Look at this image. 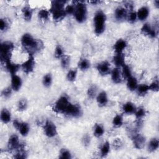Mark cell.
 <instances>
[{"label": "cell", "mask_w": 159, "mask_h": 159, "mask_svg": "<svg viewBox=\"0 0 159 159\" xmlns=\"http://www.w3.org/2000/svg\"><path fill=\"white\" fill-rule=\"evenodd\" d=\"M149 15V9L147 7H142L140 9H139L137 16V18L141 21H143L145 20Z\"/></svg>", "instance_id": "20"}, {"label": "cell", "mask_w": 159, "mask_h": 159, "mask_svg": "<svg viewBox=\"0 0 159 159\" xmlns=\"http://www.w3.org/2000/svg\"><path fill=\"white\" fill-rule=\"evenodd\" d=\"M109 151H110V144L108 142H106L103 144L102 147H101L100 152H101V157H104L106 155H108Z\"/></svg>", "instance_id": "33"}, {"label": "cell", "mask_w": 159, "mask_h": 159, "mask_svg": "<svg viewBox=\"0 0 159 159\" xmlns=\"http://www.w3.org/2000/svg\"><path fill=\"white\" fill-rule=\"evenodd\" d=\"M44 132L45 135L48 137H54L57 134V127L53 122L47 120L44 126Z\"/></svg>", "instance_id": "7"}, {"label": "cell", "mask_w": 159, "mask_h": 159, "mask_svg": "<svg viewBox=\"0 0 159 159\" xmlns=\"http://www.w3.org/2000/svg\"><path fill=\"white\" fill-rule=\"evenodd\" d=\"M97 91H98V88L96 86L93 85L90 86L88 90V92H87L88 97L91 99L95 98L97 96Z\"/></svg>", "instance_id": "35"}, {"label": "cell", "mask_w": 159, "mask_h": 159, "mask_svg": "<svg viewBox=\"0 0 159 159\" xmlns=\"http://www.w3.org/2000/svg\"><path fill=\"white\" fill-rule=\"evenodd\" d=\"M65 3L66 2L64 1H54L52 2L51 12L54 21H60L67 15L65 11Z\"/></svg>", "instance_id": "2"}, {"label": "cell", "mask_w": 159, "mask_h": 159, "mask_svg": "<svg viewBox=\"0 0 159 159\" xmlns=\"http://www.w3.org/2000/svg\"><path fill=\"white\" fill-rule=\"evenodd\" d=\"M78 65V68L81 70L85 71V70H87L90 67V63L87 59H83L79 61Z\"/></svg>", "instance_id": "29"}, {"label": "cell", "mask_w": 159, "mask_h": 159, "mask_svg": "<svg viewBox=\"0 0 159 159\" xmlns=\"http://www.w3.org/2000/svg\"><path fill=\"white\" fill-rule=\"evenodd\" d=\"M127 11L122 7H118L116 9L114 16L115 18L118 21H122L127 18Z\"/></svg>", "instance_id": "15"}, {"label": "cell", "mask_w": 159, "mask_h": 159, "mask_svg": "<svg viewBox=\"0 0 159 159\" xmlns=\"http://www.w3.org/2000/svg\"><path fill=\"white\" fill-rule=\"evenodd\" d=\"M22 86V80L16 74L11 75V88L13 91H19Z\"/></svg>", "instance_id": "14"}, {"label": "cell", "mask_w": 159, "mask_h": 159, "mask_svg": "<svg viewBox=\"0 0 159 159\" xmlns=\"http://www.w3.org/2000/svg\"><path fill=\"white\" fill-rule=\"evenodd\" d=\"M122 70L121 72L122 77L126 79H128L130 77H132V72L130 67L127 65H124L122 67Z\"/></svg>", "instance_id": "31"}, {"label": "cell", "mask_w": 159, "mask_h": 159, "mask_svg": "<svg viewBox=\"0 0 159 159\" xmlns=\"http://www.w3.org/2000/svg\"><path fill=\"white\" fill-rule=\"evenodd\" d=\"M113 147L114 148L117 150V149H119V148H121L122 147V141H121V140L120 139H116L113 141Z\"/></svg>", "instance_id": "47"}, {"label": "cell", "mask_w": 159, "mask_h": 159, "mask_svg": "<svg viewBox=\"0 0 159 159\" xmlns=\"http://www.w3.org/2000/svg\"><path fill=\"white\" fill-rule=\"evenodd\" d=\"M111 79L114 83L118 84L121 83L122 82V75L121 72L119 69V68H115L111 72Z\"/></svg>", "instance_id": "17"}, {"label": "cell", "mask_w": 159, "mask_h": 159, "mask_svg": "<svg viewBox=\"0 0 159 159\" xmlns=\"http://www.w3.org/2000/svg\"><path fill=\"white\" fill-rule=\"evenodd\" d=\"M158 145H159L158 140L156 138H153L150 141V142L148 144V150L150 152H155L158 148Z\"/></svg>", "instance_id": "27"}, {"label": "cell", "mask_w": 159, "mask_h": 159, "mask_svg": "<svg viewBox=\"0 0 159 159\" xmlns=\"http://www.w3.org/2000/svg\"><path fill=\"white\" fill-rule=\"evenodd\" d=\"M18 130H19L20 133L21 134V135L26 136V135H28V134L29 132V130H30L29 126L26 122H21V124H20Z\"/></svg>", "instance_id": "25"}, {"label": "cell", "mask_w": 159, "mask_h": 159, "mask_svg": "<svg viewBox=\"0 0 159 159\" xmlns=\"http://www.w3.org/2000/svg\"><path fill=\"white\" fill-rule=\"evenodd\" d=\"M8 23L7 21V20L1 19L0 20V29H1L2 31H5L8 28Z\"/></svg>", "instance_id": "46"}, {"label": "cell", "mask_w": 159, "mask_h": 159, "mask_svg": "<svg viewBox=\"0 0 159 159\" xmlns=\"http://www.w3.org/2000/svg\"><path fill=\"white\" fill-rule=\"evenodd\" d=\"M50 16V13L48 10L42 9L40 10L38 13V17L42 21H47L49 20Z\"/></svg>", "instance_id": "34"}, {"label": "cell", "mask_w": 159, "mask_h": 159, "mask_svg": "<svg viewBox=\"0 0 159 159\" xmlns=\"http://www.w3.org/2000/svg\"><path fill=\"white\" fill-rule=\"evenodd\" d=\"M113 62L117 68L122 67L124 65H125L124 56L123 54H116V55L113 57Z\"/></svg>", "instance_id": "19"}, {"label": "cell", "mask_w": 159, "mask_h": 159, "mask_svg": "<svg viewBox=\"0 0 159 159\" xmlns=\"http://www.w3.org/2000/svg\"><path fill=\"white\" fill-rule=\"evenodd\" d=\"M127 80V88L130 91L136 90L138 86L137 80L135 77H133L132 76L130 78H129Z\"/></svg>", "instance_id": "24"}, {"label": "cell", "mask_w": 159, "mask_h": 159, "mask_svg": "<svg viewBox=\"0 0 159 159\" xmlns=\"http://www.w3.org/2000/svg\"><path fill=\"white\" fill-rule=\"evenodd\" d=\"M21 44L29 55H33L44 47L42 42L35 39L30 34H24L21 38Z\"/></svg>", "instance_id": "1"}, {"label": "cell", "mask_w": 159, "mask_h": 159, "mask_svg": "<svg viewBox=\"0 0 159 159\" xmlns=\"http://www.w3.org/2000/svg\"><path fill=\"white\" fill-rule=\"evenodd\" d=\"M70 104L68 98L66 96H62L55 103L53 110L57 113L64 114Z\"/></svg>", "instance_id": "6"}, {"label": "cell", "mask_w": 159, "mask_h": 159, "mask_svg": "<svg viewBox=\"0 0 159 159\" xmlns=\"http://www.w3.org/2000/svg\"><path fill=\"white\" fill-rule=\"evenodd\" d=\"M64 51L63 49L60 46H57L55 49L54 52V56L57 59H62L64 56Z\"/></svg>", "instance_id": "42"}, {"label": "cell", "mask_w": 159, "mask_h": 159, "mask_svg": "<svg viewBox=\"0 0 159 159\" xmlns=\"http://www.w3.org/2000/svg\"><path fill=\"white\" fill-rule=\"evenodd\" d=\"M149 90L153 91H158L159 90V85L158 80H154L149 86Z\"/></svg>", "instance_id": "45"}, {"label": "cell", "mask_w": 159, "mask_h": 159, "mask_svg": "<svg viewBox=\"0 0 159 159\" xmlns=\"http://www.w3.org/2000/svg\"><path fill=\"white\" fill-rule=\"evenodd\" d=\"M5 64L7 70L11 74V75L16 74V72L19 70V69L20 68V66L18 64H14V63L11 62V60L9 62H7Z\"/></svg>", "instance_id": "21"}, {"label": "cell", "mask_w": 159, "mask_h": 159, "mask_svg": "<svg viewBox=\"0 0 159 159\" xmlns=\"http://www.w3.org/2000/svg\"><path fill=\"white\" fill-rule=\"evenodd\" d=\"M21 122H20L19 120L18 119H15L14 121H13V126L15 127V128H16V129H18L20 124H21Z\"/></svg>", "instance_id": "50"}, {"label": "cell", "mask_w": 159, "mask_h": 159, "mask_svg": "<svg viewBox=\"0 0 159 159\" xmlns=\"http://www.w3.org/2000/svg\"><path fill=\"white\" fill-rule=\"evenodd\" d=\"M82 114V111L80 106L78 104H73L70 103L64 114L73 117H78Z\"/></svg>", "instance_id": "8"}, {"label": "cell", "mask_w": 159, "mask_h": 159, "mask_svg": "<svg viewBox=\"0 0 159 159\" xmlns=\"http://www.w3.org/2000/svg\"><path fill=\"white\" fill-rule=\"evenodd\" d=\"M141 32L143 34H144L145 36H148L152 38H155L157 35L156 30L155 29L152 28L151 27V26L147 23L143 25V26L141 29Z\"/></svg>", "instance_id": "13"}, {"label": "cell", "mask_w": 159, "mask_h": 159, "mask_svg": "<svg viewBox=\"0 0 159 159\" xmlns=\"http://www.w3.org/2000/svg\"><path fill=\"white\" fill-rule=\"evenodd\" d=\"M20 144L21 142H20L18 136L16 134H13L9 139L8 147V148L11 150H18V148L20 145Z\"/></svg>", "instance_id": "12"}, {"label": "cell", "mask_w": 159, "mask_h": 159, "mask_svg": "<svg viewBox=\"0 0 159 159\" xmlns=\"http://www.w3.org/2000/svg\"><path fill=\"white\" fill-rule=\"evenodd\" d=\"M137 120H142V118L145 116L146 111L144 108H139V109H136V111L134 113Z\"/></svg>", "instance_id": "36"}, {"label": "cell", "mask_w": 159, "mask_h": 159, "mask_svg": "<svg viewBox=\"0 0 159 159\" xmlns=\"http://www.w3.org/2000/svg\"><path fill=\"white\" fill-rule=\"evenodd\" d=\"M123 112L127 114H134L136 111V108L135 105L131 102H127L125 103L122 106Z\"/></svg>", "instance_id": "22"}, {"label": "cell", "mask_w": 159, "mask_h": 159, "mask_svg": "<svg viewBox=\"0 0 159 159\" xmlns=\"http://www.w3.org/2000/svg\"><path fill=\"white\" fill-rule=\"evenodd\" d=\"M77 76V70H75V69H72V70H70L68 72V73L67 75V78L69 82H74L76 80Z\"/></svg>", "instance_id": "39"}, {"label": "cell", "mask_w": 159, "mask_h": 159, "mask_svg": "<svg viewBox=\"0 0 159 159\" xmlns=\"http://www.w3.org/2000/svg\"><path fill=\"white\" fill-rule=\"evenodd\" d=\"M22 69L26 73H31L34 71L35 67V60L33 55H29V58L21 65Z\"/></svg>", "instance_id": "9"}, {"label": "cell", "mask_w": 159, "mask_h": 159, "mask_svg": "<svg viewBox=\"0 0 159 159\" xmlns=\"http://www.w3.org/2000/svg\"><path fill=\"white\" fill-rule=\"evenodd\" d=\"M129 20V21L131 23H134L135 22L136 20L137 19V13L131 11L129 14L127 15V18Z\"/></svg>", "instance_id": "43"}, {"label": "cell", "mask_w": 159, "mask_h": 159, "mask_svg": "<svg viewBox=\"0 0 159 159\" xmlns=\"http://www.w3.org/2000/svg\"><path fill=\"white\" fill-rule=\"evenodd\" d=\"M65 11L67 15H73L75 11V6L72 5H68L65 8Z\"/></svg>", "instance_id": "48"}, {"label": "cell", "mask_w": 159, "mask_h": 159, "mask_svg": "<svg viewBox=\"0 0 159 159\" xmlns=\"http://www.w3.org/2000/svg\"><path fill=\"white\" fill-rule=\"evenodd\" d=\"M87 8L85 3L83 2H78L75 6L74 16L76 21L79 23L85 22L87 18Z\"/></svg>", "instance_id": "5"}, {"label": "cell", "mask_w": 159, "mask_h": 159, "mask_svg": "<svg viewBox=\"0 0 159 159\" xmlns=\"http://www.w3.org/2000/svg\"><path fill=\"white\" fill-rule=\"evenodd\" d=\"M28 108V101L25 99H22L20 100L18 104V110L20 111H25Z\"/></svg>", "instance_id": "40"}, {"label": "cell", "mask_w": 159, "mask_h": 159, "mask_svg": "<svg viewBox=\"0 0 159 159\" xmlns=\"http://www.w3.org/2000/svg\"><path fill=\"white\" fill-rule=\"evenodd\" d=\"M12 91H13V89L11 87H7L6 88H5L3 91H2V96L4 98H8L9 97L11 96V94H12Z\"/></svg>", "instance_id": "44"}, {"label": "cell", "mask_w": 159, "mask_h": 159, "mask_svg": "<svg viewBox=\"0 0 159 159\" xmlns=\"http://www.w3.org/2000/svg\"><path fill=\"white\" fill-rule=\"evenodd\" d=\"M60 158L62 159H70L72 158V155L70 151H68L67 149L63 148L61 150L60 153Z\"/></svg>", "instance_id": "41"}, {"label": "cell", "mask_w": 159, "mask_h": 159, "mask_svg": "<svg viewBox=\"0 0 159 159\" xmlns=\"http://www.w3.org/2000/svg\"><path fill=\"white\" fill-rule=\"evenodd\" d=\"M96 101L99 106H105L108 103V95L105 91H101L96 96Z\"/></svg>", "instance_id": "18"}, {"label": "cell", "mask_w": 159, "mask_h": 159, "mask_svg": "<svg viewBox=\"0 0 159 159\" xmlns=\"http://www.w3.org/2000/svg\"><path fill=\"white\" fill-rule=\"evenodd\" d=\"M127 42L124 39L117 40L114 45V50L116 54H121L127 47Z\"/></svg>", "instance_id": "16"}, {"label": "cell", "mask_w": 159, "mask_h": 159, "mask_svg": "<svg viewBox=\"0 0 159 159\" xmlns=\"http://www.w3.org/2000/svg\"><path fill=\"white\" fill-rule=\"evenodd\" d=\"M97 70L99 73L103 76H105L111 73V66L108 62L104 61L98 64Z\"/></svg>", "instance_id": "10"}, {"label": "cell", "mask_w": 159, "mask_h": 159, "mask_svg": "<svg viewBox=\"0 0 159 159\" xmlns=\"http://www.w3.org/2000/svg\"><path fill=\"white\" fill-rule=\"evenodd\" d=\"M137 91L139 95L144 96L149 91V86L146 84H141L139 86L138 85L137 88Z\"/></svg>", "instance_id": "28"}, {"label": "cell", "mask_w": 159, "mask_h": 159, "mask_svg": "<svg viewBox=\"0 0 159 159\" xmlns=\"http://www.w3.org/2000/svg\"><path fill=\"white\" fill-rule=\"evenodd\" d=\"M83 144L85 145H88L90 144V137H89L88 135H85L84 139H83Z\"/></svg>", "instance_id": "49"}, {"label": "cell", "mask_w": 159, "mask_h": 159, "mask_svg": "<svg viewBox=\"0 0 159 159\" xmlns=\"http://www.w3.org/2000/svg\"><path fill=\"white\" fill-rule=\"evenodd\" d=\"M22 12L23 14L24 19L26 21H31L33 17V10L29 7H25L23 8Z\"/></svg>", "instance_id": "26"}, {"label": "cell", "mask_w": 159, "mask_h": 159, "mask_svg": "<svg viewBox=\"0 0 159 159\" xmlns=\"http://www.w3.org/2000/svg\"><path fill=\"white\" fill-rule=\"evenodd\" d=\"M0 119H1L2 121L5 124L9 123L11 119V113L7 109H3L1 111Z\"/></svg>", "instance_id": "23"}, {"label": "cell", "mask_w": 159, "mask_h": 159, "mask_svg": "<svg viewBox=\"0 0 159 159\" xmlns=\"http://www.w3.org/2000/svg\"><path fill=\"white\" fill-rule=\"evenodd\" d=\"M70 64V57L68 55H64L61 59V65L63 68L68 67Z\"/></svg>", "instance_id": "38"}, {"label": "cell", "mask_w": 159, "mask_h": 159, "mask_svg": "<svg viewBox=\"0 0 159 159\" xmlns=\"http://www.w3.org/2000/svg\"><path fill=\"white\" fill-rule=\"evenodd\" d=\"M42 82H43V85L46 87H49L52 85V75L50 73L46 74L43 78Z\"/></svg>", "instance_id": "37"}, {"label": "cell", "mask_w": 159, "mask_h": 159, "mask_svg": "<svg viewBox=\"0 0 159 159\" xmlns=\"http://www.w3.org/2000/svg\"><path fill=\"white\" fill-rule=\"evenodd\" d=\"M113 124L116 127H120L123 124V117L121 114H116L113 119Z\"/></svg>", "instance_id": "32"}, {"label": "cell", "mask_w": 159, "mask_h": 159, "mask_svg": "<svg viewBox=\"0 0 159 159\" xmlns=\"http://www.w3.org/2000/svg\"><path fill=\"white\" fill-rule=\"evenodd\" d=\"M154 3H155V6L158 8V5H159V2L158 1V0H157V1H155V2H154Z\"/></svg>", "instance_id": "51"}, {"label": "cell", "mask_w": 159, "mask_h": 159, "mask_svg": "<svg viewBox=\"0 0 159 159\" xmlns=\"http://www.w3.org/2000/svg\"><path fill=\"white\" fill-rule=\"evenodd\" d=\"M15 46L13 42L10 41H5L1 44L0 48V59L2 63H7L10 61L12 52L14 49Z\"/></svg>", "instance_id": "4"}, {"label": "cell", "mask_w": 159, "mask_h": 159, "mask_svg": "<svg viewBox=\"0 0 159 159\" xmlns=\"http://www.w3.org/2000/svg\"><path fill=\"white\" fill-rule=\"evenodd\" d=\"M106 16L103 11H98L94 16L93 22L95 27V33L97 35H101L105 30Z\"/></svg>", "instance_id": "3"}, {"label": "cell", "mask_w": 159, "mask_h": 159, "mask_svg": "<svg viewBox=\"0 0 159 159\" xmlns=\"http://www.w3.org/2000/svg\"><path fill=\"white\" fill-rule=\"evenodd\" d=\"M104 132V129L103 126L99 124H96L94 128V135L96 137H101Z\"/></svg>", "instance_id": "30"}, {"label": "cell", "mask_w": 159, "mask_h": 159, "mask_svg": "<svg viewBox=\"0 0 159 159\" xmlns=\"http://www.w3.org/2000/svg\"><path fill=\"white\" fill-rule=\"evenodd\" d=\"M133 144L134 147L137 149H142L145 144V137L139 134H135L132 137Z\"/></svg>", "instance_id": "11"}]
</instances>
